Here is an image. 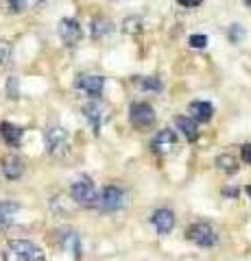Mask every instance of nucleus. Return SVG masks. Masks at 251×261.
Wrapping results in <instances>:
<instances>
[{"mask_svg":"<svg viewBox=\"0 0 251 261\" xmlns=\"http://www.w3.org/2000/svg\"><path fill=\"white\" fill-rule=\"evenodd\" d=\"M44 250L29 240H11L3 250V261H44Z\"/></svg>","mask_w":251,"mask_h":261,"instance_id":"1","label":"nucleus"},{"mask_svg":"<svg viewBox=\"0 0 251 261\" xmlns=\"http://www.w3.org/2000/svg\"><path fill=\"white\" fill-rule=\"evenodd\" d=\"M70 196H72V200L79 202L81 207H96L99 205V192H96L94 183L90 181V178H85V176L72 183Z\"/></svg>","mask_w":251,"mask_h":261,"instance_id":"2","label":"nucleus"},{"mask_svg":"<svg viewBox=\"0 0 251 261\" xmlns=\"http://www.w3.org/2000/svg\"><path fill=\"white\" fill-rule=\"evenodd\" d=\"M44 142H46V150L53 154V157H63L70 148V137L68 130L61 126H51L44 130Z\"/></svg>","mask_w":251,"mask_h":261,"instance_id":"3","label":"nucleus"},{"mask_svg":"<svg viewBox=\"0 0 251 261\" xmlns=\"http://www.w3.org/2000/svg\"><path fill=\"white\" fill-rule=\"evenodd\" d=\"M186 238H188L192 244L201 246V248H210V246H214V244L218 242V233H216V228H214L212 224H208V222H197V224H192V226L188 228Z\"/></svg>","mask_w":251,"mask_h":261,"instance_id":"4","label":"nucleus"},{"mask_svg":"<svg viewBox=\"0 0 251 261\" xmlns=\"http://www.w3.org/2000/svg\"><path fill=\"white\" fill-rule=\"evenodd\" d=\"M129 120L138 130H147L155 124V109L147 102H133L129 107Z\"/></svg>","mask_w":251,"mask_h":261,"instance_id":"5","label":"nucleus"},{"mask_svg":"<svg viewBox=\"0 0 251 261\" xmlns=\"http://www.w3.org/2000/svg\"><path fill=\"white\" fill-rule=\"evenodd\" d=\"M125 205V192L123 187L118 185H107L105 190L99 194V205L103 211H116V209H123Z\"/></svg>","mask_w":251,"mask_h":261,"instance_id":"6","label":"nucleus"},{"mask_svg":"<svg viewBox=\"0 0 251 261\" xmlns=\"http://www.w3.org/2000/svg\"><path fill=\"white\" fill-rule=\"evenodd\" d=\"M59 37H61V42L66 44V46H77L81 42V37H83V31H81L79 27V22L77 20H72V18H63L59 22Z\"/></svg>","mask_w":251,"mask_h":261,"instance_id":"7","label":"nucleus"},{"mask_svg":"<svg viewBox=\"0 0 251 261\" xmlns=\"http://www.w3.org/2000/svg\"><path fill=\"white\" fill-rule=\"evenodd\" d=\"M75 85H77L79 92H83V94H87V96L96 98V96H101V94H103L105 79L99 76V74H79Z\"/></svg>","mask_w":251,"mask_h":261,"instance_id":"8","label":"nucleus"},{"mask_svg":"<svg viewBox=\"0 0 251 261\" xmlns=\"http://www.w3.org/2000/svg\"><path fill=\"white\" fill-rule=\"evenodd\" d=\"M57 242H59V246L63 250H68L72 252L77 259L83 255V248H81V240H79V235L77 231H72V228H61V231H57Z\"/></svg>","mask_w":251,"mask_h":261,"instance_id":"9","label":"nucleus"},{"mask_svg":"<svg viewBox=\"0 0 251 261\" xmlns=\"http://www.w3.org/2000/svg\"><path fill=\"white\" fill-rule=\"evenodd\" d=\"M151 224L155 226V231L159 235H168L175 228V214L171 209H157L151 216Z\"/></svg>","mask_w":251,"mask_h":261,"instance_id":"10","label":"nucleus"},{"mask_svg":"<svg viewBox=\"0 0 251 261\" xmlns=\"http://www.w3.org/2000/svg\"><path fill=\"white\" fill-rule=\"evenodd\" d=\"M177 146V135H175V130H159V133L153 137V142H151V150L153 152H157V154H168L173 148Z\"/></svg>","mask_w":251,"mask_h":261,"instance_id":"11","label":"nucleus"},{"mask_svg":"<svg viewBox=\"0 0 251 261\" xmlns=\"http://www.w3.org/2000/svg\"><path fill=\"white\" fill-rule=\"evenodd\" d=\"M83 118L87 120V124H90V128L94 130L96 135L101 133V126H103V120H105V113H103V107L99 102H87L83 105Z\"/></svg>","mask_w":251,"mask_h":261,"instance_id":"12","label":"nucleus"},{"mask_svg":"<svg viewBox=\"0 0 251 261\" xmlns=\"http://www.w3.org/2000/svg\"><path fill=\"white\" fill-rule=\"evenodd\" d=\"M188 111H190V118L194 122H210V120H212V116H214V107L210 102H206V100L190 102Z\"/></svg>","mask_w":251,"mask_h":261,"instance_id":"13","label":"nucleus"},{"mask_svg":"<svg viewBox=\"0 0 251 261\" xmlns=\"http://www.w3.org/2000/svg\"><path fill=\"white\" fill-rule=\"evenodd\" d=\"M22 135H24V130L20 126L11 124V122H0V137H3L9 146H13V148H18L20 146Z\"/></svg>","mask_w":251,"mask_h":261,"instance_id":"14","label":"nucleus"},{"mask_svg":"<svg viewBox=\"0 0 251 261\" xmlns=\"http://www.w3.org/2000/svg\"><path fill=\"white\" fill-rule=\"evenodd\" d=\"M175 126H177V130H181L184 137L188 142H197L199 140V126H197V122H194L192 118H188V116L175 118Z\"/></svg>","mask_w":251,"mask_h":261,"instance_id":"15","label":"nucleus"},{"mask_svg":"<svg viewBox=\"0 0 251 261\" xmlns=\"http://www.w3.org/2000/svg\"><path fill=\"white\" fill-rule=\"evenodd\" d=\"M24 172V166L18 157H7L3 161V174L9 178V181H15V178H20Z\"/></svg>","mask_w":251,"mask_h":261,"instance_id":"16","label":"nucleus"},{"mask_svg":"<svg viewBox=\"0 0 251 261\" xmlns=\"http://www.w3.org/2000/svg\"><path fill=\"white\" fill-rule=\"evenodd\" d=\"M18 209L20 207L15 205V202H0V228L9 226L13 222V216Z\"/></svg>","mask_w":251,"mask_h":261,"instance_id":"17","label":"nucleus"},{"mask_svg":"<svg viewBox=\"0 0 251 261\" xmlns=\"http://www.w3.org/2000/svg\"><path fill=\"white\" fill-rule=\"evenodd\" d=\"M111 31H114V24H111L107 18H101V20L92 22V37L94 39H101V37L107 35V33H111Z\"/></svg>","mask_w":251,"mask_h":261,"instance_id":"18","label":"nucleus"},{"mask_svg":"<svg viewBox=\"0 0 251 261\" xmlns=\"http://www.w3.org/2000/svg\"><path fill=\"white\" fill-rule=\"evenodd\" d=\"M216 168L223 170V172H227V174H234L238 170V161L234 159L232 154H218L216 157Z\"/></svg>","mask_w":251,"mask_h":261,"instance_id":"19","label":"nucleus"},{"mask_svg":"<svg viewBox=\"0 0 251 261\" xmlns=\"http://www.w3.org/2000/svg\"><path fill=\"white\" fill-rule=\"evenodd\" d=\"M140 87L144 89V92H162V83L157 79H140Z\"/></svg>","mask_w":251,"mask_h":261,"instance_id":"20","label":"nucleus"},{"mask_svg":"<svg viewBox=\"0 0 251 261\" xmlns=\"http://www.w3.org/2000/svg\"><path fill=\"white\" fill-rule=\"evenodd\" d=\"M9 61H11V46H9V42L0 39V65L9 63Z\"/></svg>","mask_w":251,"mask_h":261,"instance_id":"21","label":"nucleus"},{"mask_svg":"<svg viewBox=\"0 0 251 261\" xmlns=\"http://www.w3.org/2000/svg\"><path fill=\"white\" fill-rule=\"evenodd\" d=\"M242 37H245V29H242L240 24H232V27H230V39H232V44L242 42Z\"/></svg>","mask_w":251,"mask_h":261,"instance_id":"22","label":"nucleus"},{"mask_svg":"<svg viewBox=\"0 0 251 261\" xmlns=\"http://www.w3.org/2000/svg\"><path fill=\"white\" fill-rule=\"evenodd\" d=\"M190 46L192 48H206L208 46V37L206 35H190Z\"/></svg>","mask_w":251,"mask_h":261,"instance_id":"23","label":"nucleus"},{"mask_svg":"<svg viewBox=\"0 0 251 261\" xmlns=\"http://www.w3.org/2000/svg\"><path fill=\"white\" fill-rule=\"evenodd\" d=\"M7 3H9V7H11L15 13H20V11L27 9V3H29V0H7Z\"/></svg>","mask_w":251,"mask_h":261,"instance_id":"24","label":"nucleus"},{"mask_svg":"<svg viewBox=\"0 0 251 261\" xmlns=\"http://www.w3.org/2000/svg\"><path fill=\"white\" fill-rule=\"evenodd\" d=\"M240 159L251 166V144H245V146L240 148Z\"/></svg>","mask_w":251,"mask_h":261,"instance_id":"25","label":"nucleus"},{"mask_svg":"<svg viewBox=\"0 0 251 261\" xmlns=\"http://www.w3.org/2000/svg\"><path fill=\"white\" fill-rule=\"evenodd\" d=\"M179 5L181 7H199L201 0H179Z\"/></svg>","mask_w":251,"mask_h":261,"instance_id":"26","label":"nucleus"},{"mask_svg":"<svg viewBox=\"0 0 251 261\" xmlns=\"http://www.w3.org/2000/svg\"><path fill=\"white\" fill-rule=\"evenodd\" d=\"M245 3H247V7H249V9H251V0H245Z\"/></svg>","mask_w":251,"mask_h":261,"instance_id":"27","label":"nucleus"}]
</instances>
